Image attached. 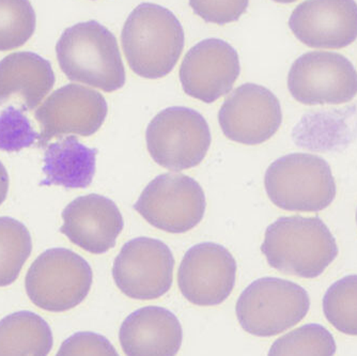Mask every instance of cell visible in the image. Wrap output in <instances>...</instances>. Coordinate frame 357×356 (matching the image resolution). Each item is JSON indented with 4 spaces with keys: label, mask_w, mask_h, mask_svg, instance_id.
Instances as JSON below:
<instances>
[{
    "label": "cell",
    "mask_w": 357,
    "mask_h": 356,
    "mask_svg": "<svg viewBox=\"0 0 357 356\" xmlns=\"http://www.w3.org/2000/svg\"><path fill=\"white\" fill-rule=\"evenodd\" d=\"M184 30L170 10L144 3L124 23L122 48L134 73L148 80L165 77L176 66L184 48Z\"/></svg>",
    "instance_id": "obj_1"
},
{
    "label": "cell",
    "mask_w": 357,
    "mask_h": 356,
    "mask_svg": "<svg viewBox=\"0 0 357 356\" xmlns=\"http://www.w3.org/2000/svg\"><path fill=\"white\" fill-rule=\"evenodd\" d=\"M261 251L284 274L316 279L338 256L334 235L320 217L282 216L266 228Z\"/></svg>",
    "instance_id": "obj_2"
},
{
    "label": "cell",
    "mask_w": 357,
    "mask_h": 356,
    "mask_svg": "<svg viewBox=\"0 0 357 356\" xmlns=\"http://www.w3.org/2000/svg\"><path fill=\"white\" fill-rule=\"evenodd\" d=\"M56 53L62 72L72 82L105 92L121 89L126 84L117 38L99 22H84L64 30Z\"/></svg>",
    "instance_id": "obj_3"
},
{
    "label": "cell",
    "mask_w": 357,
    "mask_h": 356,
    "mask_svg": "<svg viewBox=\"0 0 357 356\" xmlns=\"http://www.w3.org/2000/svg\"><path fill=\"white\" fill-rule=\"evenodd\" d=\"M264 188L270 200L282 210L319 212L332 205L336 183L324 158L310 154H291L266 169Z\"/></svg>",
    "instance_id": "obj_4"
},
{
    "label": "cell",
    "mask_w": 357,
    "mask_h": 356,
    "mask_svg": "<svg viewBox=\"0 0 357 356\" xmlns=\"http://www.w3.org/2000/svg\"><path fill=\"white\" fill-rule=\"evenodd\" d=\"M310 309V295L304 288L278 277H264L243 291L236 313L244 331L272 337L298 325Z\"/></svg>",
    "instance_id": "obj_5"
},
{
    "label": "cell",
    "mask_w": 357,
    "mask_h": 356,
    "mask_svg": "<svg viewBox=\"0 0 357 356\" xmlns=\"http://www.w3.org/2000/svg\"><path fill=\"white\" fill-rule=\"evenodd\" d=\"M93 273L89 263L67 249H51L28 269L26 292L36 306L52 313L75 309L89 295Z\"/></svg>",
    "instance_id": "obj_6"
},
{
    "label": "cell",
    "mask_w": 357,
    "mask_h": 356,
    "mask_svg": "<svg viewBox=\"0 0 357 356\" xmlns=\"http://www.w3.org/2000/svg\"><path fill=\"white\" fill-rule=\"evenodd\" d=\"M150 156L160 166L182 172L198 166L211 146L204 117L192 108L174 106L158 112L146 131Z\"/></svg>",
    "instance_id": "obj_7"
},
{
    "label": "cell",
    "mask_w": 357,
    "mask_h": 356,
    "mask_svg": "<svg viewBox=\"0 0 357 356\" xmlns=\"http://www.w3.org/2000/svg\"><path fill=\"white\" fill-rule=\"evenodd\" d=\"M134 209L155 228L185 233L204 218L206 196L199 183L190 177L160 175L142 191Z\"/></svg>",
    "instance_id": "obj_8"
},
{
    "label": "cell",
    "mask_w": 357,
    "mask_h": 356,
    "mask_svg": "<svg viewBox=\"0 0 357 356\" xmlns=\"http://www.w3.org/2000/svg\"><path fill=\"white\" fill-rule=\"evenodd\" d=\"M291 96L305 105L348 103L357 94V72L342 54L308 52L291 66Z\"/></svg>",
    "instance_id": "obj_9"
},
{
    "label": "cell",
    "mask_w": 357,
    "mask_h": 356,
    "mask_svg": "<svg viewBox=\"0 0 357 356\" xmlns=\"http://www.w3.org/2000/svg\"><path fill=\"white\" fill-rule=\"evenodd\" d=\"M174 258L169 247L152 237H136L122 246L112 277L123 295L134 299H155L170 290Z\"/></svg>",
    "instance_id": "obj_10"
},
{
    "label": "cell",
    "mask_w": 357,
    "mask_h": 356,
    "mask_svg": "<svg viewBox=\"0 0 357 356\" xmlns=\"http://www.w3.org/2000/svg\"><path fill=\"white\" fill-rule=\"evenodd\" d=\"M107 112V102L99 91L80 84H66L36 112L41 126L38 147L45 148L53 138L69 134L91 136L103 126Z\"/></svg>",
    "instance_id": "obj_11"
},
{
    "label": "cell",
    "mask_w": 357,
    "mask_h": 356,
    "mask_svg": "<svg viewBox=\"0 0 357 356\" xmlns=\"http://www.w3.org/2000/svg\"><path fill=\"white\" fill-rule=\"evenodd\" d=\"M218 122L227 138L256 146L271 140L282 126V106L268 88L244 84L225 100Z\"/></svg>",
    "instance_id": "obj_12"
},
{
    "label": "cell",
    "mask_w": 357,
    "mask_h": 356,
    "mask_svg": "<svg viewBox=\"0 0 357 356\" xmlns=\"http://www.w3.org/2000/svg\"><path fill=\"white\" fill-rule=\"evenodd\" d=\"M236 261L226 247L204 242L190 247L178 267V285L183 297L198 306H215L234 290Z\"/></svg>",
    "instance_id": "obj_13"
},
{
    "label": "cell",
    "mask_w": 357,
    "mask_h": 356,
    "mask_svg": "<svg viewBox=\"0 0 357 356\" xmlns=\"http://www.w3.org/2000/svg\"><path fill=\"white\" fill-rule=\"evenodd\" d=\"M236 50L220 39H206L192 46L180 68L184 92L204 103L229 94L240 75Z\"/></svg>",
    "instance_id": "obj_14"
},
{
    "label": "cell",
    "mask_w": 357,
    "mask_h": 356,
    "mask_svg": "<svg viewBox=\"0 0 357 356\" xmlns=\"http://www.w3.org/2000/svg\"><path fill=\"white\" fill-rule=\"evenodd\" d=\"M289 27L312 48L340 50L357 39L355 0H305L291 14Z\"/></svg>",
    "instance_id": "obj_15"
},
{
    "label": "cell",
    "mask_w": 357,
    "mask_h": 356,
    "mask_svg": "<svg viewBox=\"0 0 357 356\" xmlns=\"http://www.w3.org/2000/svg\"><path fill=\"white\" fill-rule=\"evenodd\" d=\"M62 219L61 233L73 244L96 255L114 249L124 227L117 205L98 194L72 201L62 212Z\"/></svg>",
    "instance_id": "obj_16"
},
{
    "label": "cell",
    "mask_w": 357,
    "mask_h": 356,
    "mask_svg": "<svg viewBox=\"0 0 357 356\" xmlns=\"http://www.w3.org/2000/svg\"><path fill=\"white\" fill-rule=\"evenodd\" d=\"M119 341L128 356H174L183 341L181 323L174 313L158 306L137 309L119 331Z\"/></svg>",
    "instance_id": "obj_17"
},
{
    "label": "cell",
    "mask_w": 357,
    "mask_h": 356,
    "mask_svg": "<svg viewBox=\"0 0 357 356\" xmlns=\"http://www.w3.org/2000/svg\"><path fill=\"white\" fill-rule=\"evenodd\" d=\"M55 84L47 60L31 52H19L0 61V105L17 104L25 112L37 107Z\"/></svg>",
    "instance_id": "obj_18"
},
{
    "label": "cell",
    "mask_w": 357,
    "mask_h": 356,
    "mask_svg": "<svg viewBox=\"0 0 357 356\" xmlns=\"http://www.w3.org/2000/svg\"><path fill=\"white\" fill-rule=\"evenodd\" d=\"M96 149L88 148L74 135L52 142L44 154L45 179L40 185L66 188H86L96 172Z\"/></svg>",
    "instance_id": "obj_19"
},
{
    "label": "cell",
    "mask_w": 357,
    "mask_h": 356,
    "mask_svg": "<svg viewBox=\"0 0 357 356\" xmlns=\"http://www.w3.org/2000/svg\"><path fill=\"white\" fill-rule=\"evenodd\" d=\"M54 338L45 320L31 311H17L0 321V356H46Z\"/></svg>",
    "instance_id": "obj_20"
},
{
    "label": "cell",
    "mask_w": 357,
    "mask_h": 356,
    "mask_svg": "<svg viewBox=\"0 0 357 356\" xmlns=\"http://www.w3.org/2000/svg\"><path fill=\"white\" fill-rule=\"evenodd\" d=\"M31 251L27 227L12 217H0V287H7L17 279Z\"/></svg>",
    "instance_id": "obj_21"
},
{
    "label": "cell",
    "mask_w": 357,
    "mask_h": 356,
    "mask_svg": "<svg viewBox=\"0 0 357 356\" xmlns=\"http://www.w3.org/2000/svg\"><path fill=\"white\" fill-rule=\"evenodd\" d=\"M323 313L337 331L357 336V275L342 277L328 288Z\"/></svg>",
    "instance_id": "obj_22"
},
{
    "label": "cell",
    "mask_w": 357,
    "mask_h": 356,
    "mask_svg": "<svg viewBox=\"0 0 357 356\" xmlns=\"http://www.w3.org/2000/svg\"><path fill=\"white\" fill-rule=\"evenodd\" d=\"M336 350L331 332L323 325L310 323L278 338L271 347L268 355L332 356Z\"/></svg>",
    "instance_id": "obj_23"
},
{
    "label": "cell",
    "mask_w": 357,
    "mask_h": 356,
    "mask_svg": "<svg viewBox=\"0 0 357 356\" xmlns=\"http://www.w3.org/2000/svg\"><path fill=\"white\" fill-rule=\"evenodd\" d=\"M36 25L29 0H0V52L23 46L35 34Z\"/></svg>",
    "instance_id": "obj_24"
},
{
    "label": "cell",
    "mask_w": 357,
    "mask_h": 356,
    "mask_svg": "<svg viewBox=\"0 0 357 356\" xmlns=\"http://www.w3.org/2000/svg\"><path fill=\"white\" fill-rule=\"evenodd\" d=\"M23 110L9 106L0 114V150L20 152L39 140Z\"/></svg>",
    "instance_id": "obj_25"
},
{
    "label": "cell",
    "mask_w": 357,
    "mask_h": 356,
    "mask_svg": "<svg viewBox=\"0 0 357 356\" xmlns=\"http://www.w3.org/2000/svg\"><path fill=\"white\" fill-rule=\"evenodd\" d=\"M192 11L206 23L216 25L236 22L245 13L250 0H188Z\"/></svg>",
    "instance_id": "obj_26"
},
{
    "label": "cell",
    "mask_w": 357,
    "mask_h": 356,
    "mask_svg": "<svg viewBox=\"0 0 357 356\" xmlns=\"http://www.w3.org/2000/svg\"><path fill=\"white\" fill-rule=\"evenodd\" d=\"M58 356H118L115 347L107 338L90 332L74 334L62 343Z\"/></svg>",
    "instance_id": "obj_27"
},
{
    "label": "cell",
    "mask_w": 357,
    "mask_h": 356,
    "mask_svg": "<svg viewBox=\"0 0 357 356\" xmlns=\"http://www.w3.org/2000/svg\"><path fill=\"white\" fill-rule=\"evenodd\" d=\"M8 191H9V175L3 163L0 162V206L7 198Z\"/></svg>",
    "instance_id": "obj_28"
},
{
    "label": "cell",
    "mask_w": 357,
    "mask_h": 356,
    "mask_svg": "<svg viewBox=\"0 0 357 356\" xmlns=\"http://www.w3.org/2000/svg\"><path fill=\"white\" fill-rule=\"evenodd\" d=\"M273 1L278 3H296V0H273Z\"/></svg>",
    "instance_id": "obj_29"
},
{
    "label": "cell",
    "mask_w": 357,
    "mask_h": 356,
    "mask_svg": "<svg viewBox=\"0 0 357 356\" xmlns=\"http://www.w3.org/2000/svg\"><path fill=\"white\" fill-rule=\"evenodd\" d=\"M356 223H357V210H356Z\"/></svg>",
    "instance_id": "obj_30"
}]
</instances>
